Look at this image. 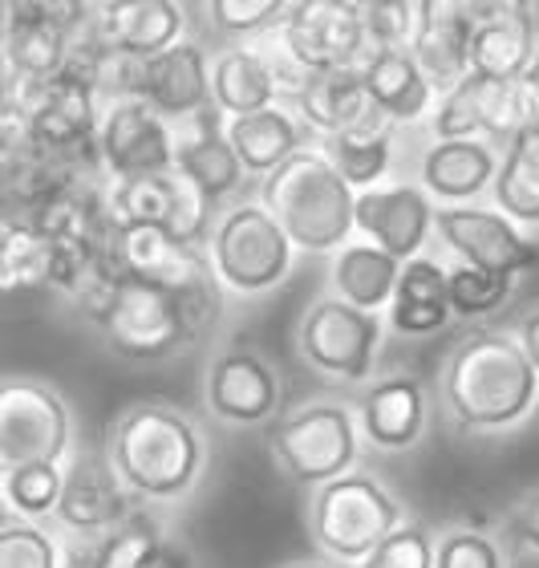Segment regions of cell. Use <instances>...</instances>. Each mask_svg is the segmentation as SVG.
Returning <instances> with one entry per match:
<instances>
[{
  "label": "cell",
  "mask_w": 539,
  "mask_h": 568,
  "mask_svg": "<svg viewBox=\"0 0 539 568\" xmlns=\"http://www.w3.org/2000/svg\"><path fill=\"white\" fill-rule=\"evenodd\" d=\"M284 106H293L317 139H328L362 119L374 106V98L365 90L362 65H340V70H317Z\"/></svg>",
  "instance_id": "cell-32"
},
{
  "label": "cell",
  "mask_w": 539,
  "mask_h": 568,
  "mask_svg": "<svg viewBox=\"0 0 539 568\" xmlns=\"http://www.w3.org/2000/svg\"><path fill=\"white\" fill-rule=\"evenodd\" d=\"M362 21L369 53L406 49L414 41V0H362Z\"/></svg>",
  "instance_id": "cell-43"
},
{
  "label": "cell",
  "mask_w": 539,
  "mask_h": 568,
  "mask_svg": "<svg viewBox=\"0 0 539 568\" xmlns=\"http://www.w3.org/2000/svg\"><path fill=\"white\" fill-rule=\"evenodd\" d=\"M516 281L519 276L491 273V268H479V264L467 261H450V308H455V321L495 317L516 296Z\"/></svg>",
  "instance_id": "cell-39"
},
{
  "label": "cell",
  "mask_w": 539,
  "mask_h": 568,
  "mask_svg": "<svg viewBox=\"0 0 539 568\" xmlns=\"http://www.w3.org/2000/svg\"><path fill=\"white\" fill-rule=\"evenodd\" d=\"M434 557H438V532L423 520H406L357 568H434Z\"/></svg>",
  "instance_id": "cell-42"
},
{
  "label": "cell",
  "mask_w": 539,
  "mask_h": 568,
  "mask_svg": "<svg viewBox=\"0 0 539 568\" xmlns=\"http://www.w3.org/2000/svg\"><path fill=\"white\" fill-rule=\"evenodd\" d=\"M410 520L406 504L389 491L374 471L353 467L308 491L305 528L308 540L325 560L357 568L394 528Z\"/></svg>",
  "instance_id": "cell-6"
},
{
  "label": "cell",
  "mask_w": 539,
  "mask_h": 568,
  "mask_svg": "<svg viewBox=\"0 0 539 568\" xmlns=\"http://www.w3.org/2000/svg\"><path fill=\"white\" fill-rule=\"evenodd\" d=\"M73 301L110 354L142 366L187 354L191 345H200L220 325L203 308L191 305L187 296L110 268L106 256Z\"/></svg>",
  "instance_id": "cell-3"
},
{
  "label": "cell",
  "mask_w": 539,
  "mask_h": 568,
  "mask_svg": "<svg viewBox=\"0 0 539 568\" xmlns=\"http://www.w3.org/2000/svg\"><path fill=\"white\" fill-rule=\"evenodd\" d=\"M491 203L519 227L539 232V114L504 142Z\"/></svg>",
  "instance_id": "cell-34"
},
{
  "label": "cell",
  "mask_w": 539,
  "mask_h": 568,
  "mask_svg": "<svg viewBox=\"0 0 539 568\" xmlns=\"http://www.w3.org/2000/svg\"><path fill=\"white\" fill-rule=\"evenodd\" d=\"M73 455L70 398L45 378L9 374L0 382V471Z\"/></svg>",
  "instance_id": "cell-10"
},
{
  "label": "cell",
  "mask_w": 539,
  "mask_h": 568,
  "mask_svg": "<svg viewBox=\"0 0 539 568\" xmlns=\"http://www.w3.org/2000/svg\"><path fill=\"white\" fill-rule=\"evenodd\" d=\"M227 139H232L235 154L244 159L247 175L268 179L281 163H288L296 151H305L308 142H321L317 134L308 131V122L296 114L293 106H276L244 114V119H227Z\"/></svg>",
  "instance_id": "cell-29"
},
{
  "label": "cell",
  "mask_w": 539,
  "mask_h": 568,
  "mask_svg": "<svg viewBox=\"0 0 539 568\" xmlns=\"http://www.w3.org/2000/svg\"><path fill=\"white\" fill-rule=\"evenodd\" d=\"M284 568H345V565H337V560H293V565H284Z\"/></svg>",
  "instance_id": "cell-47"
},
{
  "label": "cell",
  "mask_w": 539,
  "mask_h": 568,
  "mask_svg": "<svg viewBox=\"0 0 539 568\" xmlns=\"http://www.w3.org/2000/svg\"><path fill=\"white\" fill-rule=\"evenodd\" d=\"M212 94L223 119H244L281 102L276 73L256 45L212 49Z\"/></svg>",
  "instance_id": "cell-31"
},
{
  "label": "cell",
  "mask_w": 539,
  "mask_h": 568,
  "mask_svg": "<svg viewBox=\"0 0 539 568\" xmlns=\"http://www.w3.org/2000/svg\"><path fill=\"white\" fill-rule=\"evenodd\" d=\"M401 126L389 114H382L377 106H369L357 122H349L345 131L321 139V146L328 151V159L337 163V171L353 183V191L382 187L394 179L401 151Z\"/></svg>",
  "instance_id": "cell-28"
},
{
  "label": "cell",
  "mask_w": 539,
  "mask_h": 568,
  "mask_svg": "<svg viewBox=\"0 0 539 568\" xmlns=\"http://www.w3.org/2000/svg\"><path fill=\"white\" fill-rule=\"evenodd\" d=\"M85 29L106 53L146 61L195 33V17L187 0H94Z\"/></svg>",
  "instance_id": "cell-19"
},
{
  "label": "cell",
  "mask_w": 539,
  "mask_h": 568,
  "mask_svg": "<svg viewBox=\"0 0 539 568\" xmlns=\"http://www.w3.org/2000/svg\"><path fill=\"white\" fill-rule=\"evenodd\" d=\"M281 33L313 70L362 65L369 58L362 0H293Z\"/></svg>",
  "instance_id": "cell-22"
},
{
  "label": "cell",
  "mask_w": 539,
  "mask_h": 568,
  "mask_svg": "<svg viewBox=\"0 0 539 568\" xmlns=\"http://www.w3.org/2000/svg\"><path fill=\"white\" fill-rule=\"evenodd\" d=\"M207 256H212L223 293L232 301H260L288 284L296 261H301V248L284 232L281 220L252 195V200H240L215 215Z\"/></svg>",
  "instance_id": "cell-7"
},
{
  "label": "cell",
  "mask_w": 539,
  "mask_h": 568,
  "mask_svg": "<svg viewBox=\"0 0 539 568\" xmlns=\"http://www.w3.org/2000/svg\"><path fill=\"white\" fill-rule=\"evenodd\" d=\"M0 568H65V552L45 524L4 511L0 516Z\"/></svg>",
  "instance_id": "cell-40"
},
{
  "label": "cell",
  "mask_w": 539,
  "mask_h": 568,
  "mask_svg": "<svg viewBox=\"0 0 539 568\" xmlns=\"http://www.w3.org/2000/svg\"><path fill=\"white\" fill-rule=\"evenodd\" d=\"M386 321L389 333H398L406 342H423V337L443 333L455 321V308H450V264L430 256V252L401 264L398 293L389 301Z\"/></svg>",
  "instance_id": "cell-27"
},
{
  "label": "cell",
  "mask_w": 539,
  "mask_h": 568,
  "mask_svg": "<svg viewBox=\"0 0 539 568\" xmlns=\"http://www.w3.org/2000/svg\"><path fill=\"white\" fill-rule=\"evenodd\" d=\"M0 284L9 296L53 288V240L33 215H4V227H0Z\"/></svg>",
  "instance_id": "cell-35"
},
{
  "label": "cell",
  "mask_w": 539,
  "mask_h": 568,
  "mask_svg": "<svg viewBox=\"0 0 539 568\" xmlns=\"http://www.w3.org/2000/svg\"><path fill=\"white\" fill-rule=\"evenodd\" d=\"M365 90L374 98L382 114L398 122L401 131H423L438 106V90L426 78L423 61L414 58V49H377L362 61Z\"/></svg>",
  "instance_id": "cell-26"
},
{
  "label": "cell",
  "mask_w": 539,
  "mask_h": 568,
  "mask_svg": "<svg viewBox=\"0 0 539 568\" xmlns=\"http://www.w3.org/2000/svg\"><path fill=\"white\" fill-rule=\"evenodd\" d=\"M434 215L438 203L418 179H389L382 187L357 191V236L374 240L398 261H414L430 248Z\"/></svg>",
  "instance_id": "cell-21"
},
{
  "label": "cell",
  "mask_w": 539,
  "mask_h": 568,
  "mask_svg": "<svg viewBox=\"0 0 539 568\" xmlns=\"http://www.w3.org/2000/svg\"><path fill=\"white\" fill-rule=\"evenodd\" d=\"M434 398L458 435H511L539 410V369L516 329L479 325L443 354Z\"/></svg>",
  "instance_id": "cell-1"
},
{
  "label": "cell",
  "mask_w": 539,
  "mask_h": 568,
  "mask_svg": "<svg viewBox=\"0 0 539 568\" xmlns=\"http://www.w3.org/2000/svg\"><path fill=\"white\" fill-rule=\"evenodd\" d=\"M106 455L139 504H183L212 471V435L166 398H134L106 426Z\"/></svg>",
  "instance_id": "cell-2"
},
{
  "label": "cell",
  "mask_w": 539,
  "mask_h": 568,
  "mask_svg": "<svg viewBox=\"0 0 539 568\" xmlns=\"http://www.w3.org/2000/svg\"><path fill=\"white\" fill-rule=\"evenodd\" d=\"M65 568H191V552L166 540L151 516L134 511L106 536H73Z\"/></svg>",
  "instance_id": "cell-25"
},
{
  "label": "cell",
  "mask_w": 539,
  "mask_h": 568,
  "mask_svg": "<svg viewBox=\"0 0 539 568\" xmlns=\"http://www.w3.org/2000/svg\"><path fill=\"white\" fill-rule=\"evenodd\" d=\"M106 215L110 224H151L175 232L187 244H203L212 236L215 212L200 191L191 187L179 171H159V175H130L106 179Z\"/></svg>",
  "instance_id": "cell-13"
},
{
  "label": "cell",
  "mask_w": 539,
  "mask_h": 568,
  "mask_svg": "<svg viewBox=\"0 0 539 568\" xmlns=\"http://www.w3.org/2000/svg\"><path fill=\"white\" fill-rule=\"evenodd\" d=\"M434 240L443 244L455 261L479 264L491 273L523 276L539 264V244L528 227H519L495 203H455L438 207L434 215Z\"/></svg>",
  "instance_id": "cell-14"
},
{
  "label": "cell",
  "mask_w": 539,
  "mask_h": 568,
  "mask_svg": "<svg viewBox=\"0 0 539 568\" xmlns=\"http://www.w3.org/2000/svg\"><path fill=\"white\" fill-rule=\"evenodd\" d=\"M256 200L281 220L305 256H333L357 236V191L321 142H308L268 179H260Z\"/></svg>",
  "instance_id": "cell-4"
},
{
  "label": "cell",
  "mask_w": 539,
  "mask_h": 568,
  "mask_svg": "<svg viewBox=\"0 0 539 568\" xmlns=\"http://www.w3.org/2000/svg\"><path fill=\"white\" fill-rule=\"evenodd\" d=\"M106 264L118 268V273L139 276V281H151L159 288L187 296L191 305L203 308L212 321L223 317L227 293H223L220 276L212 268V256H207L203 244H187V240H179L166 227L110 224Z\"/></svg>",
  "instance_id": "cell-9"
},
{
  "label": "cell",
  "mask_w": 539,
  "mask_h": 568,
  "mask_svg": "<svg viewBox=\"0 0 539 568\" xmlns=\"http://www.w3.org/2000/svg\"><path fill=\"white\" fill-rule=\"evenodd\" d=\"M353 406H357L365 447L382 455H406L430 430V390L414 369H382L357 390Z\"/></svg>",
  "instance_id": "cell-17"
},
{
  "label": "cell",
  "mask_w": 539,
  "mask_h": 568,
  "mask_svg": "<svg viewBox=\"0 0 539 568\" xmlns=\"http://www.w3.org/2000/svg\"><path fill=\"white\" fill-rule=\"evenodd\" d=\"M65 484V463H24L0 471V496L4 511H17L24 520H53Z\"/></svg>",
  "instance_id": "cell-38"
},
{
  "label": "cell",
  "mask_w": 539,
  "mask_h": 568,
  "mask_svg": "<svg viewBox=\"0 0 539 568\" xmlns=\"http://www.w3.org/2000/svg\"><path fill=\"white\" fill-rule=\"evenodd\" d=\"M504 146L487 139H426L414 154V179L438 207L491 200Z\"/></svg>",
  "instance_id": "cell-23"
},
{
  "label": "cell",
  "mask_w": 539,
  "mask_h": 568,
  "mask_svg": "<svg viewBox=\"0 0 539 568\" xmlns=\"http://www.w3.org/2000/svg\"><path fill=\"white\" fill-rule=\"evenodd\" d=\"M70 29L37 17H9L4 12V78H58L65 73L73 49Z\"/></svg>",
  "instance_id": "cell-36"
},
{
  "label": "cell",
  "mask_w": 539,
  "mask_h": 568,
  "mask_svg": "<svg viewBox=\"0 0 539 568\" xmlns=\"http://www.w3.org/2000/svg\"><path fill=\"white\" fill-rule=\"evenodd\" d=\"M130 94L151 102L163 119L187 122L203 110H215L212 94V45L200 33L183 37L179 45L154 53L134 65Z\"/></svg>",
  "instance_id": "cell-18"
},
{
  "label": "cell",
  "mask_w": 539,
  "mask_h": 568,
  "mask_svg": "<svg viewBox=\"0 0 539 568\" xmlns=\"http://www.w3.org/2000/svg\"><path fill=\"white\" fill-rule=\"evenodd\" d=\"M200 394L207 415L235 430L272 426L284 415L281 366L260 345L247 342H227L212 349V357L203 362Z\"/></svg>",
  "instance_id": "cell-11"
},
{
  "label": "cell",
  "mask_w": 539,
  "mask_h": 568,
  "mask_svg": "<svg viewBox=\"0 0 539 568\" xmlns=\"http://www.w3.org/2000/svg\"><path fill=\"white\" fill-rule=\"evenodd\" d=\"M264 430H268L264 443L272 463L301 491H317L321 484L362 463L365 435L357 423V406L337 394H317L296 406H284V415Z\"/></svg>",
  "instance_id": "cell-5"
},
{
  "label": "cell",
  "mask_w": 539,
  "mask_h": 568,
  "mask_svg": "<svg viewBox=\"0 0 539 568\" xmlns=\"http://www.w3.org/2000/svg\"><path fill=\"white\" fill-rule=\"evenodd\" d=\"M434 568H511L507 548L491 528L479 524H446L438 528V557Z\"/></svg>",
  "instance_id": "cell-41"
},
{
  "label": "cell",
  "mask_w": 539,
  "mask_h": 568,
  "mask_svg": "<svg viewBox=\"0 0 539 568\" xmlns=\"http://www.w3.org/2000/svg\"><path fill=\"white\" fill-rule=\"evenodd\" d=\"M536 114L539 102L528 82H499V78L467 73L462 82L438 98L423 131L426 139H487L504 146Z\"/></svg>",
  "instance_id": "cell-12"
},
{
  "label": "cell",
  "mask_w": 539,
  "mask_h": 568,
  "mask_svg": "<svg viewBox=\"0 0 539 568\" xmlns=\"http://www.w3.org/2000/svg\"><path fill=\"white\" fill-rule=\"evenodd\" d=\"M139 499L130 496L106 447H73L65 459V484L53 520L73 536H106L134 516Z\"/></svg>",
  "instance_id": "cell-16"
},
{
  "label": "cell",
  "mask_w": 539,
  "mask_h": 568,
  "mask_svg": "<svg viewBox=\"0 0 539 568\" xmlns=\"http://www.w3.org/2000/svg\"><path fill=\"white\" fill-rule=\"evenodd\" d=\"M511 329H516L523 354L531 357V366L539 369V305H531L528 313H519V321L511 325Z\"/></svg>",
  "instance_id": "cell-46"
},
{
  "label": "cell",
  "mask_w": 539,
  "mask_h": 568,
  "mask_svg": "<svg viewBox=\"0 0 539 568\" xmlns=\"http://www.w3.org/2000/svg\"><path fill=\"white\" fill-rule=\"evenodd\" d=\"M504 532L516 540L523 552H531V557H539V487L536 491H523V496L507 508L504 516Z\"/></svg>",
  "instance_id": "cell-44"
},
{
  "label": "cell",
  "mask_w": 539,
  "mask_h": 568,
  "mask_svg": "<svg viewBox=\"0 0 539 568\" xmlns=\"http://www.w3.org/2000/svg\"><path fill=\"white\" fill-rule=\"evenodd\" d=\"M98 163L106 179L175 171V122L134 94L106 98L98 126Z\"/></svg>",
  "instance_id": "cell-15"
},
{
  "label": "cell",
  "mask_w": 539,
  "mask_h": 568,
  "mask_svg": "<svg viewBox=\"0 0 539 568\" xmlns=\"http://www.w3.org/2000/svg\"><path fill=\"white\" fill-rule=\"evenodd\" d=\"M539 0H470V9L479 21H495V17H531Z\"/></svg>",
  "instance_id": "cell-45"
},
{
  "label": "cell",
  "mask_w": 539,
  "mask_h": 568,
  "mask_svg": "<svg viewBox=\"0 0 539 568\" xmlns=\"http://www.w3.org/2000/svg\"><path fill=\"white\" fill-rule=\"evenodd\" d=\"M475 29H479V17L470 9V0H414L410 49L423 61L438 98L470 73Z\"/></svg>",
  "instance_id": "cell-24"
},
{
  "label": "cell",
  "mask_w": 539,
  "mask_h": 568,
  "mask_svg": "<svg viewBox=\"0 0 539 568\" xmlns=\"http://www.w3.org/2000/svg\"><path fill=\"white\" fill-rule=\"evenodd\" d=\"M401 264L394 252L377 248L374 240L353 236L345 248H337L328 256V276L325 288L340 301H349L357 308H369V313H386L394 293H398L401 281Z\"/></svg>",
  "instance_id": "cell-30"
},
{
  "label": "cell",
  "mask_w": 539,
  "mask_h": 568,
  "mask_svg": "<svg viewBox=\"0 0 539 568\" xmlns=\"http://www.w3.org/2000/svg\"><path fill=\"white\" fill-rule=\"evenodd\" d=\"M175 171L212 203L220 215L223 207L247 200V166L227 139V119L220 110H203L195 119L175 122Z\"/></svg>",
  "instance_id": "cell-20"
},
{
  "label": "cell",
  "mask_w": 539,
  "mask_h": 568,
  "mask_svg": "<svg viewBox=\"0 0 539 568\" xmlns=\"http://www.w3.org/2000/svg\"><path fill=\"white\" fill-rule=\"evenodd\" d=\"M389 321L386 313H369L340 301L325 288L313 296L296 321L293 345L301 366L333 386H357L377 378V362L386 349Z\"/></svg>",
  "instance_id": "cell-8"
},
{
  "label": "cell",
  "mask_w": 539,
  "mask_h": 568,
  "mask_svg": "<svg viewBox=\"0 0 539 568\" xmlns=\"http://www.w3.org/2000/svg\"><path fill=\"white\" fill-rule=\"evenodd\" d=\"M195 33L212 49L252 45L272 29H281L293 0H195Z\"/></svg>",
  "instance_id": "cell-37"
},
{
  "label": "cell",
  "mask_w": 539,
  "mask_h": 568,
  "mask_svg": "<svg viewBox=\"0 0 539 568\" xmlns=\"http://www.w3.org/2000/svg\"><path fill=\"white\" fill-rule=\"evenodd\" d=\"M539 61V17H495L479 21L470 45V73L499 82H528Z\"/></svg>",
  "instance_id": "cell-33"
}]
</instances>
